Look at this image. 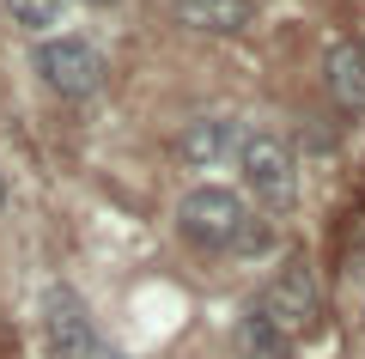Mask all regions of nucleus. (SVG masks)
Segmentation results:
<instances>
[{
	"mask_svg": "<svg viewBox=\"0 0 365 359\" xmlns=\"http://www.w3.org/2000/svg\"><path fill=\"white\" fill-rule=\"evenodd\" d=\"M244 219H250V207L237 201L232 189H220V183H201V189H189L177 201V231L195 250H232L237 231H244Z\"/></svg>",
	"mask_w": 365,
	"mask_h": 359,
	"instance_id": "1",
	"label": "nucleus"
},
{
	"mask_svg": "<svg viewBox=\"0 0 365 359\" xmlns=\"http://www.w3.org/2000/svg\"><path fill=\"white\" fill-rule=\"evenodd\" d=\"M237 171H244V189L262 207H292L299 195V165H292V146L280 134H244L237 141Z\"/></svg>",
	"mask_w": 365,
	"mask_h": 359,
	"instance_id": "2",
	"label": "nucleus"
},
{
	"mask_svg": "<svg viewBox=\"0 0 365 359\" xmlns=\"http://www.w3.org/2000/svg\"><path fill=\"white\" fill-rule=\"evenodd\" d=\"M31 61H37L43 86L61 91V98H91V91L104 86V74H110L104 49H98V43H86V37H43Z\"/></svg>",
	"mask_w": 365,
	"mask_h": 359,
	"instance_id": "3",
	"label": "nucleus"
},
{
	"mask_svg": "<svg viewBox=\"0 0 365 359\" xmlns=\"http://www.w3.org/2000/svg\"><path fill=\"white\" fill-rule=\"evenodd\" d=\"M256 310L274 323V329H287L292 341H299V335H311V329H317V310H323V298H317V274H311V262H304V256H292L287 268H280L268 286H262Z\"/></svg>",
	"mask_w": 365,
	"mask_h": 359,
	"instance_id": "4",
	"label": "nucleus"
},
{
	"mask_svg": "<svg viewBox=\"0 0 365 359\" xmlns=\"http://www.w3.org/2000/svg\"><path fill=\"white\" fill-rule=\"evenodd\" d=\"M49 347H55V359H116L104 347V335H98V323H91V310L67 286L49 293Z\"/></svg>",
	"mask_w": 365,
	"mask_h": 359,
	"instance_id": "5",
	"label": "nucleus"
},
{
	"mask_svg": "<svg viewBox=\"0 0 365 359\" xmlns=\"http://www.w3.org/2000/svg\"><path fill=\"white\" fill-rule=\"evenodd\" d=\"M250 19H256L250 0H177V25L213 31V37H237V31H250Z\"/></svg>",
	"mask_w": 365,
	"mask_h": 359,
	"instance_id": "6",
	"label": "nucleus"
},
{
	"mask_svg": "<svg viewBox=\"0 0 365 359\" xmlns=\"http://www.w3.org/2000/svg\"><path fill=\"white\" fill-rule=\"evenodd\" d=\"M237 141H244V134H237L232 122H220V116H201V122H189V128H182L177 146H182V158H189L195 171H213L220 158L237 153Z\"/></svg>",
	"mask_w": 365,
	"mask_h": 359,
	"instance_id": "7",
	"label": "nucleus"
},
{
	"mask_svg": "<svg viewBox=\"0 0 365 359\" xmlns=\"http://www.w3.org/2000/svg\"><path fill=\"white\" fill-rule=\"evenodd\" d=\"M323 74H329V91H335L341 110H365V49L359 43H335Z\"/></svg>",
	"mask_w": 365,
	"mask_h": 359,
	"instance_id": "8",
	"label": "nucleus"
},
{
	"mask_svg": "<svg viewBox=\"0 0 365 359\" xmlns=\"http://www.w3.org/2000/svg\"><path fill=\"white\" fill-rule=\"evenodd\" d=\"M232 347H237V359H292V335H287V329H274L262 310H250V317L237 323Z\"/></svg>",
	"mask_w": 365,
	"mask_h": 359,
	"instance_id": "9",
	"label": "nucleus"
},
{
	"mask_svg": "<svg viewBox=\"0 0 365 359\" xmlns=\"http://www.w3.org/2000/svg\"><path fill=\"white\" fill-rule=\"evenodd\" d=\"M6 13H13V25L37 31V37H49V31L67 25V0H6Z\"/></svg>",
	"mask_w": 365,
	"mask_h": 359,
	"instance_id": "10",
	"label": "nucleus"
},
{
	"mask_svg": "<svg viewBox=\"0 0 365 359\" xmlns=\"http://www.w3.org/2000/svg\"><path fill=\"white\" fill-rule=\"evenodd\" d=\"M268 244H274V231L262 226V219H244V231H237L232 250H237V256H256V250H268Z\"/></svg>",
	"mask_w": 365,
	"mask_h": 359,
	"instance_id": "11",
	"label": "nucleus"
},
{
	"mask_svg": "<svg viewBox=\"0 0 365 359\" xmlns=\"http://www.w3.org/2000/svg\"><path fill=\"white\" fill-rule=\"evenodd\" d=\"M0 207H6V171H0Z\"/></svg>",
	"mask_w": 365,
	"mask_h": 359,
	"instance_id": "12",
	"label": "nucleus"
},
{
	"mask_svg": "<svg viewBox=\"0 0 365 359\" xmlns=\"http://www.w3.org/2000/svg\"><path fill=\"white\" fill-rule=\"evenodd\" d=\"M91 6H116V0H91Z\"/></svg>",
	"mask_w": 365,
	"mask_h": 359,
	"instance_id": "13",
	"label": "nucleus"
}]
</instances>
